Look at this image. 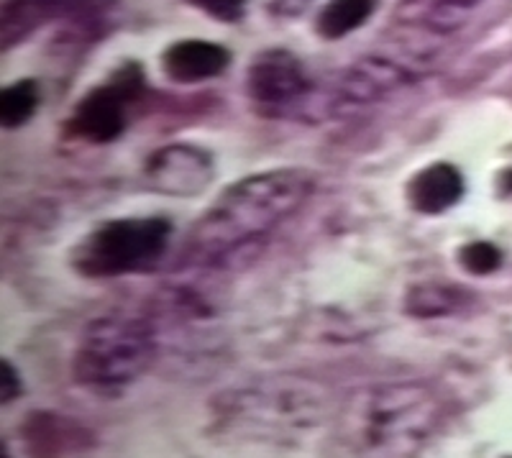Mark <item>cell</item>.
Wrapping results in <instances>:
<instances>
[{
    "label": "cell",
    "mask_w": 512,
    "mask_h": 458,
    "mask_svg": "<svg viewBox=\"0 0 512 458\" xmlns=\"http://www.w3.org/2000/svg\"><path fill=\"white\" fill-rule=\"evenodd\" d=\"M39 108V85L34 80H18L0 93V126L13 131L24 126Z\"/></svg>",
    "instance_id": "cell-14"
},
{
    "label": "cell",
    "mask_w": 512,
    "mask_h": 458,
    "mask_svg": "<svg viewBox=\"0 0 512 458\" xmlns=\"http://www.w3.org/2000/svg\"><path fill=\"white\" fill-rule=\"evenodd\" d=\"M464 195V177L448 162L420 169L408 185V203L423 215H441L454 208Z\"/></svg>",
    "instance_id": "cell-10"
},
{
    "label": "cell",
    "mask_w": 512,
    "mask_h": 458,
    "mask_svg": "<svg viewBox=\"0 0 512 458\" xmlns=\"http://www.w3.org/2000/svg\"><path fill=\"white\" fill-rule=\"evenodd\" d=\"M172 236L164 218H118L95 228L72 254V264L85 277H121L154 267Z\"/></svg>",
    "instance_id": "cell-4"
},
{
    "label": "cell",
    "mask_w": 512,
    "mask_h": 458,
    "mask_svg": "<svg viewBox=\"0 0 512 458\" xmlns=\"http://www.w3.org/2000/svg\"><path fill=\"white\" fill-rule=\"evenodd\" d=\"M472 292L446 282H423L410 287L405 295V310L413 318H448L472 308Z\"/></svg>",
    "instance_id": "cell-11"
},
{
    "label": "cell",
    "mask_w": 512,
    "mask_h": 458,
    "mask_svg": "<svg viewBox=\"0 0 512 458\" xmlns=\"http://www.w3.org/2000/svg\"><path fill=\"white\" fill-rule=\"evenodd\" d=\"M6 458H11V456H6Z\"/></svg>",
    "instance_id": "cell-20"
},
{
    "label": "cell",
    "mask_w": 512,
    "mask_h": 458,
    "mask_svg": "<svg viewBox=\"0 0 512 458\" xmlns=\"http://www.w3.org/2000/svg\"><path fill=\"white\" fill-rule=\"evenodd\" d=\"M159 354L157 328L144 315H103L82 331L72 359L80 387L95 395H118L144 377Z\"/></svg>",
    "instance_id": "cell-3"
},
{
    "label": "cell",
    "mask_w": 512,
    "mask_h": 458,
    "mask_svg": "<svg viewBox=\"0 0 512 458\" xmlns=\"http://www.w3.org/2000/svg\"><path fill=\"white\" fill-rule=\"evenodd\" d=\"M459 264L466 272L484 277V274H492L502 267V251L489 241H474L459 251Z\"/></svg>",
    "instance_id": "cell-15"
},
{
    "label": "cell",
    "mask_w": 512,
    "mask_h": 458,
    "mask_svg": "<svg viewBox=\"0 0 512 458\" xmlns=\"http://www.w3.org/2000/svg\"><path fill=\"white\" fill-rule=\"evenodd\" d=\"M448 420V402L425 382H384L349 397L338 435L354 458H418Z\"/></svg>",
    "instance_id": "cell-2"
},
{
    "label": "cell",
    "mask_w": 512,
    "mask_h": 458,
    "mask_svg": "<svg viewBox=\"0 0 512 458\" xmlns=\"http://www.w3.org/2000/svg\"><path fill=\"white\" fill-rule=\"evenodd\" d=\"M313 0H272V11L277 16H300Z\"/></svg>",
    "instance_id": "cell-18"
},
{
    "label": "cell",
    "mask_w": 512,
    "mask_h": 458,
    "mask_svg": "<svg viewBox=\"0 0 512 458\" xmlns=\"http://www.w3.org/2000/svg\"><path fill=\"white\" fill-rule=\"evenodd\" d=\"M146 185L162 195L192 198L200 195L213 182L216 169L208 151L198 146L175 144L154 151L144 167Z\"/></svg>",
    "instance_id": "cell-6"
},
{
    "label": "cell",
    "mask_w": 512,
    "mask_h": 458,
    "mask_svg": "<svg viewBox=\"0 0 512 458\" xmlns=\"http://www.w3.org/2000/svg\"><path fill=\"white\" fill-rule=\"evenodd\" d=\"M29 458H70L95 446V433L80 420L54 410H34L18 428Z\"/></svg>",
    "instance_id": "cell-8"
},
{
    "label": "cell",
    "mask_w": 512,
    "mask_h": 458,
    "mask_svg": "<svg viewBox=\"0 0 512 458\" xmlns=\"http://www.w3.org/2000/svg\"><path fill=\"white\" fill-rule=\"evenodd\" d=\"M21 389H24V384H21V379H18V372L13 369L11 361H3V389H0V402L3 405H8V402L16 400L18 395H21Z\"/></svg>",
    "instance_id": "cell-17"
},
{
    "label": "cell",
    "mask_w": 512,
    "mask_h": 458,
    "mask_svg": "<svg viewBox=\"0 0 512 458\" xmlns=\"http://www.w3.org/2000/svg\"><path fill=\"white\" fill-rule=\"evenodd\" d=\"M477 3L479 0H400L397 21L431 31H454Z\"/></svg>",
    "instance_id": "cell-12"
},
{
    "label": "cell",
    "mask_w": 512,
    "mask_h": 458,
    "mask_svg": "<svg viewBox=\"0 0 512 458\" xmlns=\"http://www.w3.org/2000/svg\"><path fill=\"white\" fill-rule=\"evenodd\" d=\"M231 64V52L216 41L185 39L177 41L162 54V67L169 80L192 85L218 77Z\"/></svg>",
    "instance_id": "cell-9"
},
{
    "label": "cell",
    "mask_w": 512,
    "mask_h": 458,
    "mask_svg": "<svg viewBox=\"0 0 512 458\" xmlns=\"http://www.w3.org/2000/svg\"><path fill=\"white\" fill-rule=\"evenodd\" d=\"M144 90V75L136 64H126L105 85L90 90L72 111L70 134L90 144H111L126 128V111Z\"/></svg>",
    "instance_id": "cell-5"
},
{
    "label": "cell",
    "mask_w": 512,
    "mask_h": 458,
    "mask_svg": "<svg viewBox=\"0 0 512 458\" xmlns=\"http://www.w3.org/2000/svg\"><path fill=\"white\" fill-rule=\"evenodd\" d=\"M310 192L313 177L303 169H269L233 182L192 226L187 261L203 267L223 264L244 249H254L310 198Z\"/></svg>",
    "instance_id": "cell-1"
},
{
    "label": "cell",
    "mask_w": 512,
    "mask_h": 458,
    "mask_svg": "<svg viewBox=\"0 0 512 458\" xmlns=\"http://www.w3.org/2000/svg\"><path fill=\"white\" fill-rule=\"evenodd\" d=\"M190 3L208 16L218 18V21H226V24H236L246 13V0H190Z\"/></svg>",
    "instance_id": "cell-16"
},
{
    "label": "cell",
    "mask_w": 512,
    "mask_h": 458,
    "mask_svg": "<svg viewBox=\"0 0 512 458\" xmlns=\"http://www.w3.org/2000/svg\"><path fill=\"white\" fill-rule=\"evenodd\" d=\"M374 13V0H328L320 8L315 29L323 39H344L346 34L359 29Z\"/></svg>",
    "instance_id": "cell-13"
},
{
    "label": "cell",
    "mask_w": 512,
    "mask_h": 458,
    "mask_svg": "<svg viewBox=\"0 0 512 458\" xmlns=\"http://www.w3.org/2000/svg\"><path fill=\"white\" fill-rule=\"evenodd\" d=\"M500 190L505 192V195L512 192V169H505V172L500 174Z\"/></svg>",
    "instance_id": "cell-19"
},
{
    "label": "cell",
    "mask_w": 512,
    "mask_h": 458,
    "mask_svg": "<svg viewBox=\"0 0 512 458\" xmlns=\"http://www.w3.org/2000/svg\"><path fill=\"white\" fill-rule=\"evenodd\" d=\"M246 90L264 108H287L308 95L310 80L303 62L287 49H267L256 54L246 75Z\"/></svg>",
    "instance_id": "cell-7"
}]
</instances>
